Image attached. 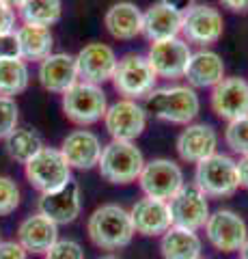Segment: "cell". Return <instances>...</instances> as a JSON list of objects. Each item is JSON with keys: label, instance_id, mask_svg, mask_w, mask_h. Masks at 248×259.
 I'll return each mask as SVG.
<instances>
[{"label": "cell", "instance_id": "obj_28", "mask_svg": "<svg viewBox=\"0 0 248 259\" xmlns=\"http://www.w3.org/2000/svg\"><path fill=\"white\" fill-rule=\"evenodd\" d=\"M43 147L45 145L41 141V136L30 127H18L15 132H11L5 139V149L9 153V158L20 162V164H26V162Z\"/></svg>", "mask_w": 248, "mask_h": 259}, {"label": "cell", "instance_id": "obj_43", "mask_svg": "<svg viewBox=\"0 0 248 259\" xmlns=\"http://www.w3.org/2000/svg\"><path fill=\"white\" fill-rule=\"evenodd\" d=\"M199 259H205V257H199Z\"/></svg>", "mask_w": 248, "mask_h": 259}, {"label": "cell", "instance_id": "obj_34", "mask_svg": "<svg viewBox=\"0 0 248 259\" xmlns=\"http://www.w3.org/2000/svg\"><path fill=\"white\" fill-rule=\"evenodd\" d=\"M5 59H20V46H18V37L13 32L0 35V61Z\"/></svg>", "mask_w": 248, "mask_h": 259}, {"label": "cell", "instance_id": "obj_26", "mask_svg": "<svg viewBox=\"0 0 248 259\" xmlns=\"http://www.w3.org/2000/svg\"><path fill=\"white\" fill-rule=\"evenodd\" d=\"M203 250V242L196 231L171 227L160 240V253L164 259H199Z\"/></svg>", "mask_w": 248, "mask_h": 259}, {"label": "cell", "instance_id": "obj_27", "mask_svg": "<svg viewBox=\"0 0 248 259\" xmlns=\"http://www.w3.org/2000/svg\"><path fill=\"white\" fill-rule=\"evenodd\" d=\"M30 82L28 63L24 59L0 61V97H15L24 93Z\"/></svg>", "mask_w": 248, "mask_h": 259}, {"label": "cell", "instance_id": "obj_29", "mask_svg": "<svg viewBox=\"0 0 248 259\" xmlns=\"http://www.w3.org/2000/svg\"><path fill=\"white\" fill-rule=\"evenodd\" d=\"M63 0H24L20 7V18L24 24L50 28L61 20Z\"/></svg>", "mask_w": 248, "mask_h": 259}, {"label": "cell", "instance_id": "obj_24", "mask_svg": "<svg viewBox=\"0 0 248 259\" xmlns=\"http://www.w3.org/2000/svg\"><path fill=\"white\" fill-rule=\"evenodd\" d=\"M104 26L110 37L130 41V39L142 35V11L134 3H115L104 15Z\"/></svg>", "mask_w": 248, "mask_h": 259}, {"label": "cell", "instance_id": "obj_21", "mask_svg": "<svg viewBox=\"0 0 248 259\" xmlns=\"http://www.w3.org/2000/svg\"><path fill=\"white\" fill-rule=\"evenodd\" d=\"M57 240L59 225L39 212L26 216L18 227V244L28 255H45Z\"/></svg>", "mask_w": 248, "mask_h": 259}, {"label": "cell", "instance_id": "obj_10", "mask_svg": "<svg viewBox=\"0 0 248 259\" xmlns=\"http://www.w3.org/2000/svg\"><path fill=\"white\" fill-rule=\"evenodd\" d=\"M106 132L113 136V141L134 143L147 127V112L134 100H119L110 104L104 115Z\"/></svg>", "mask_w": 248, "mask_h": 259}, {"label": "cell", "instance_id": "obj_16", "mask_svg": "<svg viewBox=\"0 0 248 259\" xmlns=\"http://www.w3.org/2000/svg\"><path fill=\"white\" fill-rule=\"evenodd\" d=\"M117 54L106 44H89L76 54L78 80L102 87L104 82L113 80L117 67Z\"/></svg>", "mask_w": 248, "mask_h": 259}, {"label": "cell", "instance_id": "obj_32", "mask_svg": "<svg viewBox=\"0 0 248 259\" xmlns=\"http://www.w3.org/2000/svg\"><path fill=\"white\" fill-rule=\"evenodd\" d=\"M20 108L15 97H0V139H7L11 132L18 130Z\"/></svg>", "mask_w": 248, "mask_h": 259}, {"label": "cell", "instance_id": "obj_40", "mask_svg": "<svg viewBox=\"0 0 248 259\" xmlns=\"http://www.w3.org/2000/svg\"><path fill=\"white\" fill-rule=\"evenodd\" d=\"M3 3H7V5H9V7H13V9H20V7H22V3H24V0H3Z\"/></svg>", "mask_w": 248, "mask_h": 259}, {"label": "cell", "instance_id": "obj_33", "mask_svg": "<svg viewBox=\"0 0 248 259\" xmlns=\"http://www.w3.org/2000/svg\"><path fill=\"white\" fill-rule=\"evenodd\" d=\"M43 257L45 259H86L82 244L76 242V240H69V238L67 240H61L59 238Z\"/></svg>", "mask_w": 248, "mask_h": 259}, {"label": "cell", "instance_id": "obj_6", "mask_svg": "<svg viewBox=\"0 0 248 259\" xmlns=\"http://www.w3.org/2000/svg\"><path fill=\"white\" fill-rule=\"evenodd\" d=\"M24 175H26L28 184L39 192H52L65 186L71 177V166L67 160L63 158L61 149L43 147L39 149L26 164H24Z\"/></svg>", "mask_w": 248, "mask_h": 259}, {"label": "cell", "instance_id": "obj_15", "mask_svg": "<svg viewBox=\"0 0 248 259\" xmlns=\"http://www.w3.org/2000/svg\"><path fill=\"white\" fill-rule=\"evenodd\" d=\"M212 110L227 123L248 115V80L225 76L212 89Z\"/></svg>", "mask_w": 248, "mask_h": 259}, {"label": "cell", "instance_id": "obj_25", "mask_svg": "<svg viewBox=\"0 0 248 259\" xmlns=\"http://www.w3.org/2000/svg\"><path fill=\"white\" fill-rule=\"evenodd\" d=\"M15 37H18V46H20V59H24L26 63L28 61L41 63L52 54L54 35L50 28L35 26V24H22L20 28H15Z\"/></svg>", "mask_w": 248, "mask_h": 259}, {"label": "cell", "instance_id": "obj_7", "mask_svg": "<svg viewBox=\"0 0 248 259\" xmlns=\"http://www.w3.org/2000/svg\"><path fill=\"white\" fill-rule=\"evenodd\" d=\"M108 108V97L104 89L91 82H78L63 93V110L69 121L78 125H93L104 119Z\"/></svg>", "mask_w": 248, "mask_h": 259}, {"label": "cell", "instance_id": "obj_17", "mask_svg": "<svg viewBox=\"0 0 248 259\" xmlns=\"http://www.w3.org/2000/svg\"><path fill=\"white\" fill-rule=\"evenodd\" d=\"M130 218L134 231L145 238H162L173 227L169 203L151 197H142L136 201L130 209Z\"/></svg>", "mask_w": 248, "mask_h": 259}, {"label": "cell", "instance_id": "obj_23", "mask_svg": "<svg viewBox=\"0 0 248 259\" xmlns=\"http://www.w3.org/2000/svg\"><path fill=\"white\" fill-rule=\"evenodd\" d=\"M181 22H183L181 13L169 9V7H164L162 3H154L142 13V35H145L151 44L179 37Z\"/></svg>", "mask_w": 248, "mask_h": 259}, {"label": "cell", "instance_id": "obj_8", "mask_svg": "<svg viewBox=\"0 0 248 259\" xmlns=\"http://www.w3.org/2000/svg\"><path fill=\"white\" fill-rule=\"evenodd\" d=\"M140 190L145 192V197L160 199V201H169L177 194L186 180H183V171L175 160L169 158H154L145 162L142 173L138 177Z\"/></svg>", "mask_w": 248, "mask_h": 259}, {"label": "cell", "instance_id": "obj_44", "mask_svg": "<svg viewBox=\"0 0 248 259\" xmlns=\"http://www.w3.org/2000/svg\"><path fill=\"white\" fill-rule=\"evenodd\" d=\"M0 242H3V238H0Z\"/></svg>", "mask_w": 248, "mask_h": 259}, {"label": "cell", "instance_id": "obj_38", "mask_svg": "<svg viewBox=\"0 0 248 259\" xmlns=\"http://www.w3.org/2000/svg\"><path fill=\"white\" fill-rule=\"evenodd\" d=\"M220 5L233 13H248V0H220Z\"/></svg>", "mask_w": 248, "mask_h": 259}, {"label": "cell", "instance_id": "obj_13", "mask_svg": "<svg viewBox=\"0 0 248 259\" xmlns=\"http://www.w3.org/2000/svg\"><path fill=\"white\" fill-rule=\"evenodd\" d=\"M190 56H192L190 44L183 41L181 37H173V39L151 44L147 52V61L158 78L177 80V78H183V74H186Z\"/></svg>", "mask_w": 248, "mask_h": 259}, {"label": "cell", "instance_id": "obj_1", "mask_svg": "<svg viewBox=\"0 0 248 259\" xmlns=\"http://www.w3.org/2000/svg\"><path fill=\"white\" fill-rule=\"evenodd\" d=\"M86 233L97 248L119 250L130 246L136 231L130 218V209L121 207L119 203H104L91 212L86 221Z\"/></svg>", "mask_w": 248, "mask_h": 259}, {"label": "cell", "instance_id": "obj_4", "mask_svg": "<svg viewBox=\"0 0 248 259\" xmlns=\"http://www.w3.org/2000/svg\"><path fill=\"white\" fill-rule=\"evenodd\" d=\"M194 184L207 194V199L233 197L239 190L237 162L231 156H225V153H214V156L196 164Z\"/></svg>", "mask_w": 248, "mask_h": 259}, {"label": "cell", "instance_id": "obj_20", "mask_svg": "<svg viewBox=\"0 0 248 259\" xmlns=\"http://www.w3.org/2000/svg\"><path fill=\"white\" fill-rule=\"evenodd\" d=\"M37 78L45 91L50 93H65L78 82V65L76 56L67 52H52L47 59L39 63Z\"/></svg>", "mask_w": 248, "mask_h": 259}, {"label": "cell", "instance_id": "obj_39", "mask_svg": "<svg viewBox=\"0 0 248 259\" xmlns=\"http://www.w3.org/2000/svg\"><path fill=\"white\" fill-rule=\"evenodd\" d=\"M237 173H239V188L248 190V156H242L237 162Z\"/></svg>", "mask_w": 248, "mask_h": 259}, {"label": "cell", "instance_id": "obj_2", "mask_svg": "<svg viewBox=\"0 0 248 259\" xmlns=\"http://www.w3.org/2000/svg\"><path fill=\"white\" fill-rule=\"evenodd\" d=\"M145 112L156 119L169 121L177 125H190L201 110V100L196 91L188 84H171L154 89L145 97Z\"/></svg>", "mask_w": 248, "mask_h": 259}, {"label": "cell", "instance_id": "obj_5", "mask_svg": "<svg viewBox=\"0 0 248 259\" xmlns=\"http://www.w3.org/2000/svg\"><path fill=\"white\" fill-rule=\"evenodd\" d=\"M158 76L151 69L147 56L142 54H123L117 61L115 74H113V87L123 100H145V97L156 89Z\"/></svg>", "mask_w": 248, "mask_h": 259}, {"label": "cell", "instance_id": "obj_30", "mask_svg": "<svg viewBox=\"0 0 248 259\" xmlns=\"http://www.w3.org/2000/svg\"><path fill=\"white\" fill-rule=\"evenodd\" d=\"M225 143L239 158L248 156V115L242 119L229 121L225 127Z\"/></svg>", "mask_w": 248, "mask_h": 259}, {"label": "cell", "instance_id": "obj_9", "mask_svg": "<svg viewBox=\"0 0 248 259\" xmlns=\"http://www.w3.org/2000/svg\"><path fill=\"white\" fill-rule=\"evenodd\" d=\"M205 236L220 253H239L248 240L246 221L233 209H216L205 223Z\"/></svg>", "mask_w": 248, "mask_h": 259}, {"label": "cell", "instance_id": "obj_14", "mask_svg": "<svg viewBox=\"0 0 248 259\" xmlns=\"http://www.w3.org/2000/svg\"><path fill=\"white\" fill-rule=\"evenodd\" d=\"M80 209H82V192L76 180H69L59 190L43 192L37 201V212L50 218L59 227L74 223L80 216Z\"/></svg>", "mask_w": 248, "mask_h": 259}, {"label": "cell", "instance_id": "obj_3", "mask_svg": "<svg viewBox=\"0 0 248 259\" xmlns=\"http://www.w3.org/2000/svg\"><path fill=\"white\" fill-rule=\"evenodd\" d=\"M142 166H145L142 151L134 143H121V141H110L108 145H104L97 164L100 175L104 180L117 186L138 182Z\"/></svg>", "mask_w": 248, "mask_h": 259}, {"label": "cell", "instance_id": "obj_41", "mask_svg": "<svg viewBox=\"0 0 248 259\" xmlns=\"http://www.w3.org/2000/svg\"><path fill=\"white\" fill-rule=\"evenodd\" d=\"M239 259H248V240H246V244L239 248Z\"/></svg>", "mask_w": 248, "mask_h": 259}, {"label": "cell", "instance_id": "obj_22", "mask_svg": "<svg viewBox=\"0 0 248 259\" xmlns=\"http://www.w3.org/2000/svg\"><path fill=\"white\" fill-rule=\"evenodd\" d=\"M183 78L188 80V87H192V89H214L225 78L222 56L214 50L192 52Z\"/></svg>", "mask_w": 248, "mask_h": 259}, {"label": "cell", "instance_id": "obj_12", "mask_svg": "<svg viewBox=\"0 0 248 259\" xmlns=\"http://www.w3.org/2000/svg\"><path fill=\"white\" fill-rule=\"evenodd\" d=\"M222 32H225V20H222V13L212 5H194L188 13H183V41L207 48L218 41Z\"/></svg>", "mask_w": 248, "mask_h": 259}, {"label": "cell", "instance_id": "obj_35", "mask_svg": "<svg viewBox=\"0 0 248 259\" xmlns=\"http://www.w3.org/2000/svg\"><path fill=\"white\" fill-rule=\"evenodd\" d=\"M15 20H18L15 9L0 0V35H7V32L15 30Z\"/></svg>", "mask_w": 248, "mask_h": 259}, {"label": "cell", "instance_id": "obj_18", "mask_svg": "<svg viewBox=\"0 0 248 259\" xmlns=\"http://www.w3.org/2000/svg\"><path fill=\"white\" fill-rule=\"evenodd\" d=\"M177 156L188 164H199L218 153V132L210 123H190L177 136Z\"/></svg>", "mask_w": 248, "mask_h": 259}, {"label": "cell", "instance_id": "obj_36", "mask_svg": "<svg viewBox=\"0 0 248 259\" xmlns=\"http://www.w3.org/2000/svg\"><path fill=\"white\" fill-rule=\"evenodd\" d=\"M0 259H28V253L18 244V240H9L0 242Z\"/></svg>", "mask_w": 248, "mask_h": 259}, {"label": "cell", "instance_id": "obj_31", "mask_svg": "<svg viewBox=\"0 0 248 259\" xmlns=\"http://www.w3.org/2000/svg\"><path fill=\"white\" fill-rule=\"evenodd\" d=\"M20 186L15 184L13 177L0 175V216H9L20 207Z\"/></svg>", "mask_w": 248, "mask_h": 259}, {"label": "cell", "instance_id": "obj_37", "mask_svg": "<svg viewBox=\"0 0 248 259\" xmlns=\"http://www.w3.org/2000/svg\"><path fill=\"white\" fill-rule=\"evenodd\" d=\"M164 7H169V9H173V11H177V13H188L192 7L196 5V0H160Z\"/></svg>", "mask_w": 248, "mask_h": 259}, {"label": "cell", "instance_id": "obj_42", "mask_svg": "<svg viewBox=\"0 0 248 259\" xmlns=\"http://www.w3.org/2000/svg\"><path fill=\"white\" fill-rule=\"evenodd\" d=\"M100 259H121V257H117V255H113V253H110V255H102Z\"/></svg>", "mask_w": 248, "mask_h": 259}, {"label": "cell", "instance_id": "obj_11", "mask_svg": "<svg viewBox=\"0 0 248 259\" xmlns=\"http://www.w3.org/2000/svg\"><path fill=\"white\" fill-rule=\"evenodd\" d=\"M169 207H171L173 227H183V229L190 231L203 229L207 218L212 214L207 194L194 182L183 184V188L169 201Z\"/></svg>", "mask_w": 248, "mask_h": 259}, {"label": "cell", "instance_id": "obj_19", "mask_svg": "<svg viewBox=\"0 0 248 259\" xmlns=\"http://www.w3.org/2000/svg\"><path fill=\"white\" fill-rule=\"evenodd\" d=\"M104 145L100 136L91 130H74L61 143V153L67 160V164L78 171H91L100 164Z\"/></svg>", "mask_w": 248, "mask_h": 259}]
</instances>
